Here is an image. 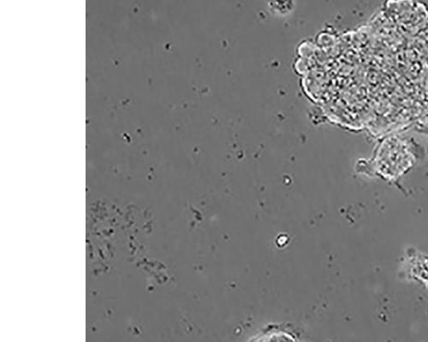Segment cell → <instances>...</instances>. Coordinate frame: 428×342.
<instances>
[{"instance_id": "obj_1", "label": "cell", "mask_w": 428, "mask_h": 342, "mask_svg": "<svg viewBox=\"0 0 428 342\" xmlns=\"http://www.w3.org/2000/svg\"><path fill=\"white\" fill-rule=\"evenodd\" d=\"M259 342H296L295 339H292L286 334H272L270 336L266 337L264 339H261Z\"/></svg>"}]
</instances>
